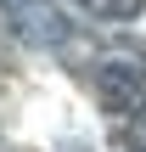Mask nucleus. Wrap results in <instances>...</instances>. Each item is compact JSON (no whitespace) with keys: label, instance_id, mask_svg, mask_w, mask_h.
Instances as JSON below:
<instances>
[{"label":"nucleus","instance_id":"nucleus-1","mask_svg":"<svg viewBox=\"0 0 146 152\" xmlns=\"http://www.w3.org/2000/svg\"><path fill=\"white\" fill-rule=\"evenodd\" d=\"M96 102L113 113V118H141L146 113V62L113 51L96 62Z\"/></svg>","mask_w":146,"mask_h":152},{"label":"nucleus","instance_id":"nucleus-2","mask_svg":"<svg viewBox=\"0 0 146 152\" xmlns=\"http://www.w3.org/2000/svg\"><path fill=\"white\" fill-rule=\"evenodd\" d=\"M11 28H17V39H28V45H45V51H56V45H68V17L56 11V6H45V0H11Z\"/></svg>","mask_w":146,"mask_h":152},{"label":"nucleus","instance_id":"nucleus-3","mask_svg":"<svg viewBox=\"0 0 146 152\" xmlns=\"http://www.w3.org/2000/svg\"><path fill=\"white\" fill-rule=\"evenodd\" d=\"M68 6H79V11H90L101 23H124V17H141L146 11V0H68Z\"/></svg>","mask_w":146,"mask_h":152}]
</instances>
